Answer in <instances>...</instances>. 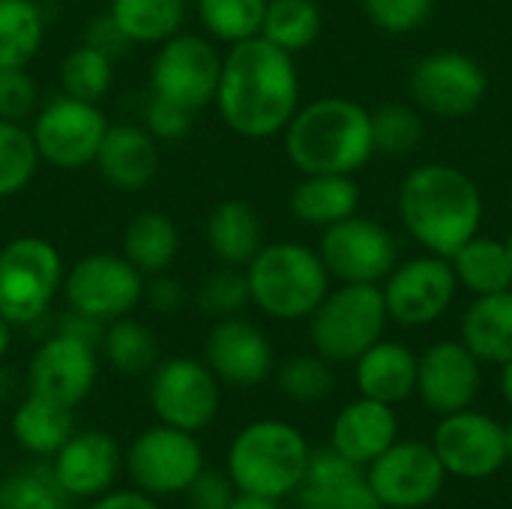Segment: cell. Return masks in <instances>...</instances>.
<instances>
[{
	"instance_id": "cell-1",
	"label": "cell",
	"mask_w": 512,
	"mask_h": 509,
	"mask_svg": "<svg viewBox=\"0 0 512 509\" xmlns=\"http://www.w3.org/2000/svg\"><path fill=\"white\" fill-rule=\"evenodd\" d=\"M300 90L303 84L294 54L276 48L264 36H252L222 51L213 105L234 135L264 141L285 132L300 108Z\"/></svg>"
},
{
	"instance_id": "cell-2",
	"label": "cell",
	"mask_w": 512,
	"mask_h": 509,
	"mask_svg": "<svg viewBox=\"0 0 512 509\" xmlns=\"http://www.w3.org/2000/svg\"><path fill=\"white\" fill-rule=\"evenodd\" d=\"M396 213L405 234L432 255L450 258L483 225V192L468 171L450 162L411 168L396 192Z\"/></svg>"
},
{
	"instance_id": "cell-3",
	"label": "cell",
	"mask_w": 512,
	"mask_h": 509,
	"mask_svg": "<svg viewBox=\"0 0 512 509\" xmlns=\"http://www.w3.org/2000/svg\"><path fill=\"white\" fill-rule=\"evenodd\" d=\"M285 156L300 174H357L372 162V111L348 96L300 102L282 132Z\"/></svg>"
},
{
	"instance_id": "cell-4",
	"label": "cell",
	"mask_w": 512,
	"mask_h": 509,
	"mask_svg": "<svg viewBox=\"0 0 512 509\" xmlns=\"http://www.w3.org/2000/svg\"><path fill=\"white\" fill-rule=\"evenodd\" d=\"M252 306L273 321H309L318 303L333 288V279L318 249L297 240L264 243L243 267Z\"/></svg>"
},
{
	"instance_id": "cell-5",
	"label": "cell",
	"mask_w": 512,
	"mask_h": 509,
	"mask_svg": "<svg viewBox=\"0 0 512 509\" xmlns=\"http://www.w3.org/2000/svg\"><path fill=\"white\" fill-rule=\"evenodd\" d=\"M309 441L285 420H255L237 432L228 447V477L237 492L282 501L297 492L306 465Z\"/></svg>"
},
{
	"instance_id": "cell-6",
	"label": "cell",
	"mask_w": 512,
	"mask_h": 509,
	"mask_svg": "<svg viewBox=\"0 0 512 509\" xmlns=\"http://www.w3.org/2000/svg\"><path fill=\"white\" fill-rule=\"evenodd\" d=\"M66 264L60 249L36 234H21L0 243V318L12 327L42 321L60 288Z\"/></svg>"
},
{
	"instance_id": "cell-7",
	"label": "cell",
	"mask_w": 512,
	"mask_h": 509,
	"mask_svg": "<svg viewBox=\"0 0 512 509\" xmlns=\"http://www.w3.org/2000/svg\"><path fill=\"white\" fill-rule=\"evenodd\" d=\"M390 324L381 285H351L339 282L327 291L318 309L309 315L312 351L324 360L354 363L378 339H384Z\"/></svg>"
},
{
	"instance_id": "cell-8",
	"label": "cell",
	"mask_w": 512,
	"mask_h": 509,
	"mask_svg": "<svg viewBox=\"0 0 512 509\" xmlns=\"http://www.w3.org/2000/svg\"><path fill=\"white\" fill-rule=\"evenodd\" d=\"M147 276L135 270L120 252H90L66 267L63 300L66 309L87 315L99 324L132 315L144 303Z\"/></svg>"
},
{
	"instance_id": "cell-9",
	"label": "cell",
	"mask_w": 512,
	"mask_h": 509,
	"mask_svg": "<svg viewBox=\"0 0 512 509\" xmlns=\"http://www.w3.org/2000/svg\"><path fill=\"white\" fill-rule=\"evenodd\" d=\"M108 126L111 123L96 102L57 93L36 108L30 135L36 141L42 165H51L57 171H78L96 162Z\"/></svg>"
},
{
	"instance_id": "cell-10",
	"label": "cell",
	"mask_w": 512,
	"mask_h": 509,
	"mask_svg": "<svg viewBox=\"0 0 512 509\" xmlns=\"http://www.w3.org/2000/svg\"><path fill=\"white\" fill-rule=\"evenodd\" d=\"M459 291L462 288H459L450 258L432 255V252H423L405 261L399 258V264L381 282L390 324H399L405 330L438 324L456 303Z\"/></svg>"
},
{
	"instance_id": "cell-11",
	"label": "cell",
	"mask_w": 512,
	"mask_h": 509,
	"mask_svg": "<svg viewBox=\"0 0 512 509\" xmlns=\"http://www.w3.org/2000/svg\"><path fill=\"white\" fill-rule=\"evenodd\" d=\"M222 51L204 33H174L156 45L150 63V93L189 111H204L216 99Z\"/></svg>"
},
{
	"instance_id": "cell-12",
	"label": "cell",
	"mask_w": 512,
	"mask_h": 509,
	"mask_svg": "<svg viewBox=\"0 0 512 509\" xmlns=\"http://www.w3.org/2000/svg\"><path fill=\"white\" fill-rule=\"evenodd\" d=\"M408 87L414 105L423 114L459 120L483 105L489 93V75L483 63L468 51L438 48L414 63Z\"/></svg>"
},
{
	"instance_id": "cell-13",
	"label": "cell",
	"mask_w": 512,
	"mask_h": 509,
	"mask_svg": "<svg viewBox=\"0 0 512 509\" xmlns=\"http://www.w3.org/2000/svg\"><path fill=\"white\" fill-rule=\"evenodd\" d=\"M150 408L159 423L204 432L222 408V381L204 360L195 357H168L159 360L150 372Z\"/></svg>"
},
{
	"instance_id": "cell-14",
	"label": "cell",
	"mask_w": 512,
	"mask_h": 509,
	"mask_svg": "<svg viewBox=\"0 0 512 509\" xmlns=\"http://www.w3.org/2000/svg\"><path fill=\"white\" fill-rule=\"evenodd\" d=\"M429 444L441 459L447 477H459L468 483L489 480L501 474L504 465L510 462L507 426L498 423L492 414L474 408L444 414Z\"/></svg>"
},
{
	"instance_id": "cell-15",
	"label": "cell",
	"mask_w": 512,
	"mask_h": 509,
	"mask_svg": "<svg viewBox=\"0 0 512 509\" xmlns=\"http://www.w3.org/2000/svg\"><path fill=\"white\" fill-rule=\"evenodd\" d=\"M318 255L336 282L381 285L399 264V243L390 228L354 213L321 231Z\"/></svg>"
},
{
	"instance_id": "cell-16",
	"label": "cell",
	"mask_w": 512,
	"mask_h": 509,
	"mask_svg": "<svg viewBox=\"0 0 512 509\" xmlns=\"http://www.w3.org/2000/svg\"><path fill=\"white\" fill-rule=\"evenodd\" d=\"M126 471L132 483L153 498L180 495L204 471V450L192 432L159 423L129 444Z\"/></svg>"
},
{
	"instance_id": "cell-17",
	"label": "cell",
	"mask_w": 512,
	"mask_h": 509,
	"mask_svg": "<svg viewBox=\"0 0 512 509\" xmlns=\"http://www.w3.org/2000/svg\"><path fill=\"white\" fill-rule=\"evenodd\" d=\"M366 480L384 509H426L447 486V471L426 441H396L369 468Z\"/></svg>"
},
{
	"instance_id": "cell-18",
	"label": "cell",
	"mask_w": 512,
	"mask_h": 509,
	"mask_svg": "<svg viewBox=\"0 0 512 509\" xmlns=\"http://www.w3.org/2000/svg\"><path fill=\"white\" fill-rule=\"evenodd\" d=\"M96 375V345L57 330L33 351L27 366V390L75 411L93 393Z\"/></svg>"
},
{
	"instance_id": "cell-19",
	"label": "cell",
	"mask_w": 512,
	"mask_h": 509,
	"mask_svg": "<svg viewBox=\"0 0 512 509\" xmlns=\"http://www.w3.org/2000/svg\"><path fill=\"white\" fill-rule=\"evenodd\" d=\"M480 387L483 363L462 339H438L417 357V396L438 417L474 408Z\"/></svg>"
},
{
	"instance_id": "cell-20",
	"label": "cell",
	"mask_w": 512,
	"mask_h": 509,
	"mask_svg": "<svg viewBox=\"0 0 512 509\" xmlns=\"http://www.w3.org/2000/svg\"><path fill=\"white\" fill-rule=\"evenodd\" d=\"M204 363L231 387H258L276 372V354L267 333L243 315L213 321L204 339Z\"/></svg>"
},
{
	"instance_id": "cell-21",
	"label": "cell",
	"mask_w": 512,
	"mask_h": 509,
	"mask_svg": "<svg viewBox=\"0 0 512 509\" xmlns=\"http://www.w3.org/2000/svg\"><path fill=\"white\" fill-rule=\"evenodd\" d=\"M294 498L300 509H384L366 480V468L348 462L333 447L309 453Z\"/></svg>"
},
{
	"instance_id": "cell-22",
	"label": "cell",
	"mask_w": 512,
	"mask_h": 509,
	"mask_svg": "<svg viewBox=\"0 0 512 509\" xmlns=\"http://www.w3.org/2000/svg\"><path fill=\"white\" fill-rule=\"evenodd\" d=\"M51 459V474L66 498H99L111 492L120 474V447L105 432H72Z\"/></svg>"
},
{
	"instance_id": "cell-23",
	"label": "cell",
	"mask_w": 512,
	"mask_h": 509,
	"mask_svg": "<svg viewBox=\"0 0 512 509\" xmlns=\"http://www.w3.org/2000/svg\"><path fill=\"white\" fill-rule=\"evenodd\" d=\"M396 441H399L396 408L366 396L348 402L336 414L330 429V447L360 468H369Z\"/></svg>"
},
{
	"instance_id": "cell-24",
	"label": "cell",
	"mask_w": 512,
	"mask_h": 509,
	"mask_svg": "<svg viewBox=\"0 0 512 509\" xmlns=\"http://www.w3.org/2000/svg\"><path fill=\"white\" fill-rule=\"evenodd\" d=\"M93 165L111 189L141 192L159 171V141L144 126L111 123Z\"/></svg>"
},
{
	"instance_id": "cell-25",
	"label": "cell",
	"mask_w": 512,
	"mask_h": 509,
	"mask_svg": "<svg viewBox=\"0 0 512 509\" xmlns=\"http://www.w3.org/2000/svg\"><path fill=\"white\" fill-rule=\"evenodd\" d=\"M354 384L360 396L402 405L417 396V354L396 339H378L354 360Z\"/></svg>"
},
{
	"instance_id": "cell-26",
	"label": "cell",
	"mask_w": 512,
	"mask_h": 509,
	"mask_svg": "<svg viewBox=\"0 0 512 509\" xmlns=\"http://www.w3.org/2000/svg\"><path fill=\"white\" fill-rule=\"evenodd\" d=\"M462 345L483 366H504L512 360V288L480 294L468 303L459 321Z\"/></svg>"
},
{
	"instance_id": "cell-27",
	"label": "cell",
	"mask_w": 512,
	"mask_h": 509,
	"mask_svg": "<svg viewBox=\"0 0 512 509\" xmlns=\"http://www.w3.org/2000/svg\"><path fill=\"white\" fill-rule=\"evenodd\" d=\"M204 243L219 264L246 267L267 243L264 222L249 201L225 198L210 210L204 222Z\"/></svg>"
},
{
	"instance_id": "cell-28",
	"label": "cell",
	"mask_w": 512,
	"mask_h": 509,
	"mask_svg": "<svg viewBox=\"0 0 512 509\" xmlns=\"http://www.w3.org/2000/svg\"><path fill=\"white\" fill-rule=\"evenodd\" d=\"M288 210L297 222L324 231L360 210V186L351 174H300Z\"/></svg>"
},
{
	"instance_id": "cell-29",
	"label": "cell",
	"mask_w": 512,
	"mask_h": 509,
	"mask_svg": "<svg viewBox=\"0 0 512 509\" xmlns=\"http://www.w3.org/2000/svg\"><path fill=\"white\" fill-rule=\"evenodd\" d=\"M180 252V228L162 210H141L123 231V258L147 279L168 273Z\"/></svg>"
},
{
	"instance_id": "cell-30",
	"label": "cell",
	"mask_w": 512,
	"mask_h": 509,
	"mask_svg": "<svg viewBox=\"0 0 512 509\" xmlns=\"http://www.w3.org/2000/svg\"><path fill=\"white\" fill-rule=\"evenodd\" d=\"M9 429L21 450L39 459H51L72 438L75 420H72V408L57 405L45 396L27 393V399L15 405Z\"/></svg>"
},
{
	"instance_id": "cell-31",
	"label": "cell",
	"mask_w": 512,
	"mask_h": 509,
	"mask_svg": "<svg viewBox=\"0 0 512 509\" xmlns=\"http://www.w3.org/2000/svg\"><path fill=\"white\" fill-rule=\"evenodd\" d=\"M129 45H162L183 30L189 0H105Z\"/></svg>"
},
{
	"instance_id": "cell-32",
	"label": "cell",
	"mask_w": 512,
	"mask_h": 509,
	"mask_svg": "<svg viewBox=\"0 0 512 509\" xmlns=\"http://www.w3.org/2000/svg\"><path fill=\"white\" fill-rule=\"evenodd\" d=\"M450 264L459 279V288H465L471 297L512 288L510 255L504 240L498 237L474 234L465 246H459L450 255Z\"/></svg>"
},
{
	"instance_id": "cell-33",
	"label": "cell",
	"mask_w": 512,
	"mask_h": 509,
	"mask_svg": "<svg viewBox=\"0 0 512 509\" xmlns=\"http://www.w3.org/2000/svg\"><path fill=\"white\" fill-rule=\"evenodd\" d=\"M48 18L39 0H0V69H24L42 51Z\"/></svg>"
},
{
	"instance_id": "cell-34",
	"label": "cell",
	"mask_w": 512,
	"mask_h": 509,
	"mask_svg": "<svg viewBox=\"0 0 512 509\" xmlns=\"http://www.w3.org/2000/svg\"><path fill=\"white\" fill-rule=\"evenodd\" d=\"M324 33V12L318 0H267L261 36L288 54L309 51Z\"/></svg>"
},
{
	"instance_id": "cell-35",
	"label": "cell",
	"mask_w": 512,
	"mask_h": 509,
	"mask_svg": "<svg viewBox=\"0 0 512 509\" xmlns=\"http://www.w3.org/2000/svg\"><path fill=\"white\" fill-rule=\"evenodd\" d=\"M99 351L102 357L108 360V366L120 375H147L156 369L159 363V342H156V333L126 315V318H117L111 324H105L102 330V342H99Z\"/></svg>"
},
{
	"instance_id": "cell-36",
	"label": "cell",
	"mask_w": 512,
	"mask_h": 509,
	"mask_svg": "<svg viewBox=\"0 0 512 509\" xmlns=\"http://www.w3.org/2000/svg\"><path fill=\"white\" fill-rule=\"evenodd\" d=\"M267 0H195L198 24L216 45H237L261 36Z\"/></svg>"
},
{
	"instance_id": "cell-37",
	"label": "cell",
	"mask_w": 512,
	"mask_h": 509,
	"mask_svg": "<svg viewBox=\"0 0 512 509\" xmlns=\"http://www.w3.org/2000/svg\"><path fill=\"white\" fill-rule=\"evenodd\" d=\"M114 63L117 60H111L99 48L78 42L60 60V93L99 105L114 87Z\"/></svg>"
},
{
	"instance_id": "cell-38",
	"label": "cell",
	"mask_w": 512,
	"mask_h": 509,
	"mask_svg": "<svg viewBox=\"0 0 512 509\" xmlns=\"http://www.w3.org/2000/svg\"><path fill=\"white\" fill-rule=\"evenodd\" d=\"M39 165L42 159L30 126L0 120V201L21 195L33 183Z\"/></svg>"
},
{
	"instance_id": "cell-39",
	"label": "cell",
	"mask_w": 512,
	"mask_h": 509,
	"mask_svg": "<svg viewBox=\"0 0 512 509\" xmlns=\"http://www.w3.org/2000/svg\"><path fill=\"white\" fill-rule=\"evenodd\" d=\"M372 138L381 156H411L426 138V114L408 102H387L372 111Z\"/></svg>"
},
{
	"instance_id": "cell-40",
	"label": "cell",
	"mask_w": 512,
	"mask_h": 509,
	"mask_svg": "<svg viewBox=\"0 0 512 509\" xmlns=\"http://www.w3.org/2000/svg\"><path fill=\"white\" fill-rule=\"evenodd\" d=\"M276 384L282 396H288L297 405H318L333 396L336 390V372L333 363L321 354H294L276 369Z\"/></svg>"
},
{
	"instance_id": "cell-41",
	"label": "cell",
	"mask_w": 512,
	"mask_h": 509,
	"mask_svg": "<svg viewBox=\"0 0 512 509\" xmlns=\"http://www.w3.org/2000/svg\"><path fill=\"white\" fill-rule=\"evenodd\" d=\"M0 509H66V492L51 468H24L0 480Z\"/></svg>"
},
{
	"instance_id": "cell-42",
	"label": "cell",
	"mask_w": 512,
	"mask_h": 509,
	"mask_svg": "<svg viewBox=\"0 0 512 509\" xmlns=\"http://www.w3.org/2000/svg\"><path fill=\"white\" fill-rule=\"evenodd\" d=\"M195 303L213 321L240 315L246 306H252L246 270L243 267H225L222 264L219 270H213L210 276H204V282L198 285Z\"/></svg>"
},
{
	"instance_id": "cell-43",
	"label": "cell",
	"mask_w": 512,
	"mask_h": 509,
	"mask_svg": "<svg viewBox=\"0 0 512 509\" xmlns=\"http://www.w3.org/2000/svg\"><path fill=\"white\" fill-rule=\"evenodd\" d=\"M435 0H363L366 18L390 36H408L432 18Z\"/></svg>"
},
{
	"instance_id": "cell-44",
	"label": "cell",
	"mask_w": 512,
	"mask_h": 509,
	"mask_svg": "<svg viewBox=\"0 0 512 509\" xmlns=\"http://www.w3.org/2000/svg\"><path fill=\"white\" fill-rule=\"evenodd\" d=\"M39 108V84L30 69H0V120L24 123Z\"/></svg>"
},
{
	"instance_id": "cell-45",
	"label": "cell",
	"mask_w": 512,
	"mask_h": 509,
	"mask_svg": "<svg viewBox=\"0 0 512 509\" xmlns=\"http://www.w3.org/2000/svg\"><path fill=\"white\" fill-rule=\"evenodd\" d=\"M192 123H195V111L150 93L144 108V129L156 141H180L192 132Z\"/></svg>"
},
{
	"instance_id": "cell-46",
	"label": "cell",
	"mask_w": 512,
	"mask_h": 509,
	"mask_svg": "<svg viewBox=\"0 0 512 509\" xmlns=\"http://www.w3.org/2000/svg\"><path fill=\"white\" fill-rule=\"evenodd\" d=\"M183 495H186L192 509H228L234 495H237V489H234L231 477L201 471Z\"/></svg>"
},
{
	"instance_id": "cell-47",
	"label": "cell",
	"mask_w": 512,
	"mask_h": 509,
	"mask_svg": "<svg viewBox=\"0 0 512 509\" xmlns=\"http://www.w3.org/2000/svg\"><path fill=\"white\" fill-rule=\"evenodd\" d=\"M81 42L99 48V51L108 54L111 60H120V57L132 48L129 39L120 33V27L114 24V18H111L108 12H102V15H96V18L87 21V30H84V39H81Z\"/></svg>"
},
{
	"instance_id": "cell-48",
	"label": "cell",
	"mask_w": 512,
	"mask_h": 509,
	"mask_svg": "<svg viewBox=\"0 0 512 509\" xmlns=\"http://www.w3.org/2000/svg\"><path fill=\"white\" fill-rule=\"evenodd\" d=\"M144 300L150 309H156L162 315H174L186 303V288L171 273H159V276H150V282L144 288Z\"/></svg>"
},
{
	"instance_id": "cell-49",
	"label": "cell",
	"mask_w": 512,
	"mask_h": 509,
	"mask_svg": "<svg viewBox=\"0 0 512 509\" xmlns=\"http://www.w3.org/2000/svg\"><path fill=\"white\" fill-rule=\"evenodd\" d=\"M87 509H159V504L153 501V495L138 489V492H105L93 498Z\"/></svg>"
},
{
	"instance_id": "cell-50",
	"label": "cell",
	"mask_w": 512,
	"mask_h": 509,
	"mask_svg": "<svg viewBox=\"0 0 512 509\" xmlns=\"http://www.w3.org/2000/svg\"><path fill=\"white\" fill-rule=\"evenodd\" d=\"M228 509H282V507H279V501H273V498H261V495L237 492Z\"/></svg>"
},
{
	"instance_id": "cell-51",
	"label": "cell",
	"mask_w": 512,
	"mask_h": 509,
	"mask_svg": "<svg viewBox=\"0 0 512 509\" xmlns=\"http://www.w3.org/2000/svg\"><path fill=\"white\" fill-rule=\"evenodd\" d=\"M498 384H501V396H504V402L512 408V360L501 366V381H498Z\"/></svg>"
},
{
	"instance_id": "cell-52",
	"label": "cell",
	"mask_w": 512,
	"mask_h": 509,
	"mask_svg": "<svg viewBox=\"0 0 512 509\" xmlns=\"http://www.w3.org/2000/svg\"><path fill=\"white\" fill-rule=\"evenodd\" d=\"M12 330H15V327H12L9 321L0 318V363L6 360V354H9V348H12Z\"/></svg>"
},
{
	"instance_id": "cell-53",
	"label": "cell",
	"mask_w": 512,
	"mask_h": 509,
	"mask_svg": "<svg viewBox=\"0 0 512 509\" xmlns=\"http://www.w3.org/2000/svg\"><path fill=\"white\" fill-rule=\"evenodd\" d=\"M504 246H507V255H510V267H512V228H510V234L504 237Z\"/></svg>"
},
{
	"instance_id": "cell-54",
	"label": "cell",
	"mask_w": 512,
	"mask_h": 509,
	"mask_svg": "<svg viewBox=\"0 0 512 509\" xmlns=\"http://www.w3.org/2000/svg\"><path fill=\"white\" fill-rule=\"evenodd\" d=\"M507 453H510V462H512V423L507 426Z\"/></svg>"
},
{
	"instance_id": "cell-55",
	"label": "cell",
	"mask_w": 512,
	"mask_h": 509,
	"mask_svg": "<svg viewBox=\"0 0 512 509\" xmlns=\"http://www.w3.org/2000/svg\"><path fill=\"white\" fill-rule=\"evenodd\" d=\"M72 3H102V0H72Z\"/></svg>"
}]
</instances>
